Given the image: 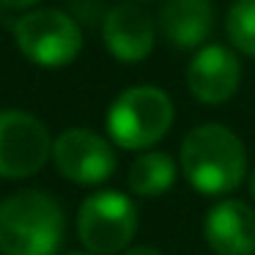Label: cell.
Wrapping results in <instances>:
<instances>
[{
  "label": "cell",
  "mask_w": 255,
  "mask_h": 255,
  "mask_svg": "<svg viewBox=\"0 0 255 255\" xmlns=\"http://www.w3.org/2000/svg\"><path fill=\"white\" fill-rule=\"evenodd\" d=\"M66 214L55 195L22 189L0 200V255H58Z\"/></svg>",
  "instance_id": "cell-2"
},
{
  "label": "cell",
  "mask_w": 255,
  "mask_h": 255,
  "mask_svg": "<svg viewBox=\"0 0 255 255\" xmlns=\"http://www.w3.org/2000/svg\"><path fill=\"white\" fill-rule=\"evenodd\" d=\"M178 170L198 195L231 198V192L247 184V145L225 124H198L181 140Z\"/></svg>",
  "instance_id": "cell-1"
},
{
  "label": "cell",
  "mask_w": 255,
  "mask_h": 255,
  "mask_svg": "<svg viewBox=\"0 0 255 255\" xmlns=\"http://www.w3.org/2000/svg\"><path fill=\"white\" fill-rule=\"evenodd\" d=\"M17 50L41 69H63L83 52V28L61 8H33L11 28Z\"/></svg>",
  "instance_id": "cell-5"
},
{
  "label": "cell",
  "mask_w": 255,
  "mask_h": 255,
  "mask_svg": "<svg viewBox=\"0 0 255 255\" xmlns=\"http://www.w3.org/2000/svg\"><path fill=\"white\" fill-rule=\"evenodd\" d=\"M36 3H39V0H0V8H8V11H28Z\"/></svg>",
  "instance_id": "cell-14"
},
{
  "label": "cell",
  "mask_w": 255,
  "mask_h": 255,
  "mask_svg": "<svg viewBox=\"0 0 255 255\" xmlns=\"http://www.w3.org/2000/svg\"><path fill=\"white\" fill-rule=\"evenodd\" d=\"M52 134L25 110H0V178L19 181L41 173L52 156Z\"/></svg>",
  "instance_id": "cell-6"
},
{
  "label": "cell",
  "mask_w": 255,
  "mask_h": 255,
  "mask_svg": "<svg viewBox=\"0 0 255 255\" xmlns=\"http://www.w3.org/2000/svg\"><path fill=\"white\" fill-rule=\"evenodd\" d=\"M156 19L140 3H118L102 17L105 50L118 63H143L156 44Z\"/></svg>",
  "instance_id": "cell-9"
},
{
  "label": "cell",
  "mask_w": 255,
  "mask_h": 255,
  "mask_svg": "<svg viewBox=\"0 0 255 255\" xmlns=\"http://www.w3.org/2000/svg\"><path fill=\"white\" fill-rule=\"evenodd\" d=\"M52 165L66 181L80 187H99L116 173L118 156L110 137L85 127L63 129L52 140Z\"/></svg>",
  "instance_id": "cell-7"
},
{
  "label": "cell",
  "mask_w": 255,
  "mask_h": 255,
  "mask_svg": "<svg viewBox=\"0 0 255 255\" xmlns=\"http://www.w3.org/2000/svg\"><path fill=\"white\" fill-rule=\"evenodd\" d=\"M203 242L214 255H255V206L220 198L203 217Z\"/></svg>",
  "instance_id": "cell-10"
},
{
  "label": "cell",
  "mask_w": 255,
  "mask_h": 255,
  "mask_svg": "<svg viewBox=\"0 0 255 255\" xmlns=\"http://www.w3.org/2000/svg\"><path fill=\"white\" fill-rule=\"evenodd\" d=\"M178 173H181L178 162L167 151L148 148L140 151L134 156V162L129 165L127 184L132 189V195H137V198H159V195H167L176 187Z\"/></svg>",
  "instance_id": "cell-12"
},
{
  "label": "cell",
  "mask_w": 255,
  "mask_h": 255,
  "mask_svg": "<svg viewBox=\"0 0 255 255\" xmlns=\"http://www.w3.org/2000/svg\"><path fill=\"white\" fill-rule=\"evenodd\" d=\"M156 30L176 50H200L214 33V6L209 0H162Z\"/></svg>",
  "instance_id": "cell-11"
},
{
  "label": "cell",
  "mask_w": 255,
  "mask_h": 255,
  "mask_svg": "<svg viewBox=\"0 0 255 255\" xmlns=\"http://www.w3.org/2000/svg\"><path fill=\"white\" fill-rule=\"evenodd\" d=\"M66 255H91V253H85V250H83V253H66Z\"/></svg>",
  "instance_id": "cell-17"
},
{
  "label": "cell",
  "mask_w": 255,
  "mask_h": 255,
  "mask_svg": "<svg viewBox=\"0 0 255 255\" xmlns=\"http://www.w3.org/2000/svg\"><path fill=\"white\" fill-rule=\"evenodd\" d=\"M121 255H165V253L151 247V244H132V247H127Z\"/></svg>",
  "instance_id": "cell-15"
},
{
  "label": "cell",
  "mask_w": 255,
  "mask_h": 255,
  "mask_svg": "<svg viewBox=\"0 0 255 255\" xmlns=\"http://www.w3.org/2000/svg\"><path fill=\"white\" fill-rule=\"evenodd\" d=\"M247 192H250V198L255 200V167L250 170V176H247Z\"/></svg>",
  "instance_id": "cell-16"
},
{
  "label": "cell",
  "mask_w": 255,
  "mask_h": 255,
  "mask_svg": "<svg viewBox=\"0 0 255 255\" xmlns=\"http://www.w3.org/2000/svg\"><path fill=\"white\" fill-rule=\"evenodd\" d=\"M69 3H74V6H80V3H85V0H69Z\"/></svg>",
  "instance_id": "cell-18"
},
{
  "label": "cell",
  "mask_w": 255,
  "mask_h": 255,
  "mask_svg": "<svg viewBox=\"0 0 255 255\" xmlns=\"http://www.w3.org/2000/svg\"><path fill=\"white\" fill-rule=\"evenodd\" d=\"M129 3H145V0H129Z\"/></svg>",
  "instance_id": "cell-19"
},
{
  "label": "cell",
  "mask_w": 255,
  "mask_h": 255,
  "mask_svg": "<svg viewBox=\"0 0 255 255\" xmlns=\"http://www.w3.org/2000/svg\"><path fill=\"white\" fill-rule=\"evenodd\" d=\"M184 77L195 102L206 107H220L231 102L242 85V61L228 44L209 41L192 52Z\"/></svg>",
  "instance_id": "cell-8"
},
{
  "label": "cell",
  "mask_w": 255,
  "mask_h": 255,
  "mask_svg": "<svg viewBox=\"0 0 255 255\" xmlns=\"http://www.w3.org/2000/svg\"><path fill=\"white\" fill-rule=\"evenodd\" d=\"M228 47L255 61V0H233L225 14Z\"/></svg>",
  "instance_id": "cell-13"
},
{
  "label": "cell",
  "mask_w": 255,
  "mask_h": 255,
  "mask_svg": "<svg viewBox=\"0 0 255 255\" xmlns=\"http://www.w3.org/2000/svg\"><path fill=\"white\" fill-rule=\"evenodd\" d=\"M140 214L127 192L96 189L77 209V239L91 255H121L132 247Z\"/></svg>",
  "instance_id": "cell-4"
},
{
  "label": "cell",
  "mask_w": 255,
  "mask_h": 255,
  "mask_svg": "<svg viewBox=\"0 0 255 255\" xmlns=\"http://www.w3.org/2000/svg\"><path fill=\"white\" fill-rule=\"evenodd\" d=\"M176 121V105L159 85H132L107 107L105 127L116 148L148 151L167 137Z\"/></svg>",
  "instance_id": "cell-3"
}]
</instances>
